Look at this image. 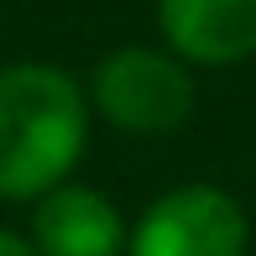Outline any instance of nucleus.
Returning a JSON list of instances; mask_svg holds the SVG:
<instances>
[{
  "mask_svg": "<svg viewBox=\"0 0 256 256\" xmlns=\"http://www.w3.org/2000/svg\"><path fill=\"white\" fill-rule=\"evenodd\" d=\"M89 146V89L58 63L0 68V199L37 204Z\"/></svg>",
  "mask_w": 256,
  "mask_h": 256,
  "instance_id": "1",
  "label": "nucleus"
},
{
  "mask_svg": "<svg viewBox=\"0 0 256 256\" xmlns=\"http://www.w3.org/2000/svg\"><path fill=\"white\" fill-rule=\"evenodd\" d=\"M32 246L42 256H126L131 230L110 194L84 183H58L32 204Z\"/></svg>",
  "mask_w": 256,
  "mask_h": 256,
  "instance_id": "4",
  "label": "nucleus"
},
{
  "mask_svg": "<svg viewBox=\"0 0 256 256\" xmlns=\"http://www.w3.org/2000/svg\"><path fill=\"white\" fill-rule=\"evenodd\" d=\"M157 26L183 63L230 68L256 58V0H157Z\"/></svg>",
  "mask_w": 256,
  "mask_h": 256,
  "instance_id": "5",
  "label": "nucleus"
},
{
  "mask_svg": "<svg viewBox=\"0 0 256 256\" xmlns=\"http://www.w3.org/2000/svg\"><path fill=\"white\" fill-rule=\"evenodd\" d=\"M251 220L236 194L214 183H183L146 204L131 225L126 256H246Z\"/></svg>",
  "mask_w": 256,
  "mask_h": 256,
  "instance_id": "3",
  "label": "nucleus"
},
{
  "mask_svg": "<svg viewBox=\"0 0 256 256\" xmlns=\"http://www.w3.org/2000/svg\"><path fill=\"white\" fill-rule=\"evenodd\" d=\"M89 104L131 136H172L194 115V74L178 52L115 48L89 74Z\"/></svg>",
  "mask_w": 256,
  "mask_h": 256,
  "instance_id": "2",
  "label": "nucleus"
},
{
  "mask_svg": "<svg viewBox=\"0 0 256 256\" xmlns=\"http://www.w3.org/2000/svg\"><path fill=\"white\" fill-rule=\"evenodd\" d=\"M0 256H42V251L26 236H16V230H0Z\"/></svg>",
  "mask_w": 256,
  "mask_h": 256,
  "instance_id": "6",
  "label": "nucleus"
}]
</instances>
